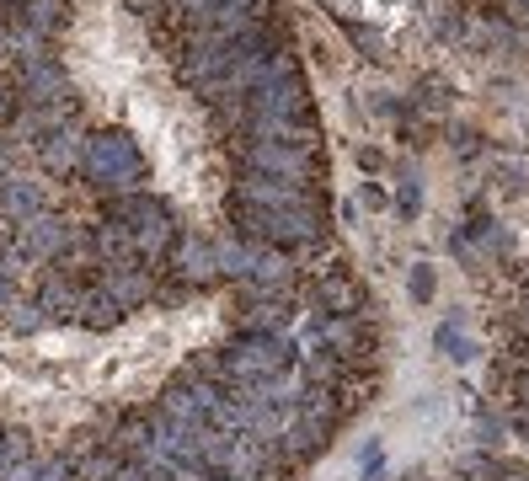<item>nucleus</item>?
Here are the masks:
<instances>
[{
    "instance_id": "nucleus-3",
    "label": "nucleus",
    "mask_w": 529,
    "mask_h": 481,
    "mask_svg": "<svg viewBox=\"0 0 529 481\" xmlns=\"http://www.w3.org/2000/svg\"><path fill=\"white\" fill-rule=\"evenodd\" d=\"M59 241H65V225L59 220H33V230H27V246H38V252H54Z\"/></svg>"
},
{
    "instance_id": "nucleus-6",
    "label": "nucleus",
    "mask_w": 529,
    "mask_h": 481,
    "mask_svg": "<svg viewBox=\"0 0 529 481\" xmlns=\"http://www.w3.org/2000/svg\"><path fill=\"white\" fill-rule=\"evenodd\" d=\"M6 118H11V91L0 86V123H6Z\"/></svg>"
},
{
    "instance_id": "nucleus-2",
    "label": "nucleus",
    "mask_w": 529,
    "mask_h": 481,
    "mask_svg": "<svg viewBox=\"0 0 529 481\" xmlns=\"http://www.w3.org/2000/svg\"><path fill=\"white\" fill-rule=\"evenodd\" d=\"M0 209H11V214H27V209H38V182H27V177H11V188H0Z\"/></svg>"
},
{
    "instance_id": "nucleus-1",
    "label": "nucleus",
    "mask_w": 529,
    "mask_h": 481,
    "mask_svg": "<svg viewBox=\"0 0 529 481\" xmlns=\"http://www.w3.org/2000/svg\"><path fill=\"white\" fill-rule=\"evenodd\" d=\"M86 172L97 177V182H129L139 172V150H134V139L129 134H102V139H91V150H86Z\"/></svg>"
},
{
    "instance_id": "nucleus-5",
    "label": "nucleus",
    "mask_w": 529,
    "mask_h": 481,
    "mask_svg": "<svg viewBox=\"0 0 529 481\" xmlns=\"http://www.w3.org/2000/svg\"><path fill=\"white\" fill-rule=\"evenodd\" d=\"M43 155H49V166H54V172H70V166H75V145H70V134H59Z\"/></svg>"
},
{
    "instance_id": "nucleus-4",
    "label": "nucleus",
    "mask_w": 529,
    "mask_h": 481,
    "mask_svg": "<svg viewBox=\"0 0 529 481\" xmlns=\"http://www.w3.org/2000/svg\"><path fill=\"white\" fill-rule=\"evenodd\" d=\"M27 22H33L38 33L43 27H59L65 22V0H33V6H27Z\"/></svg>"
}]
</instances>
